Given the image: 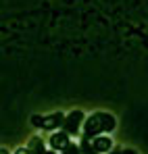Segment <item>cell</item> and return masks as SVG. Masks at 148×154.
<instances>
[{
	"label": "cell",
	"mask_w": 148,
	"mask_h": 154,
	"mask_svg": "<svg viewBox=\"0 0 148 154\" xmlns=\"http://www.w3.org/2000/svg\"><path fill=\"white\" fill-rule=\"evenodd\" d=\"M117 129V119L111 115V112H104V110H96L92 115H88L86 123H83V131H81V137H96V135H104V133H111Z\"/></svg>",
	"instance_id": "obj_1"
},
{
	"label": "cell",
	"mask_w": 148,
	"mask_h": 154,
	"mask_svg": "<svg viewBox=\"0 0 148 154\" xmlns=\"http://www.w3.org/2000/svg\"><path fill=\"white\" fill-rule=\"evenodd\" d=\"M86 112L81 108H75V110H69L67 117H65V123H63V131H67L71 137H77L81 135L83 131V123H86Z\"/></svg>",
	"instance_id": "obj_2"
},
{
	"label": "cell",
	"mask_w": 148,
	"mask_h": 154,
	"mask_svg": "<svg viewBox=\"0 0 148 154\" xmlns=\"http://www.w3.org/2000/svg\"><path fill=\"white\" fill-rule=\"evenodd\" d=\"M69 144H71V135H69L67 131H63V129L52 131V133H50V137H48L50 150H56V152H63Z\"/></svg>",
	"instance_id": "obj_3"
},
{
	"label": "cell",
	"mask_w": 148,
	"mask_h": 154,
	"mask_svg": "<svg viewBox=\"0 0 148 154\" xmlns=\"http://www.w3.org/2000/svg\"><path fill=\"white\" fill-rule=\"evenodd\" d=\"M65 112H50V115H44V123H42V131H58L63 129V123H65Z\"/></svg>",
	"instance_id": "obj_4"
},
{
	"label": "cell",
	"mask_w": 148,
	"mask_h": 154,
	"mask_svg": "<svg viewBox=\"0 0 148 154\" xmlns=\"http://www.w3.org/2000/svg\"><path fill=\"white\" fill-rule=\"evenodd\" d=\"M92 144H94V148H96L100 154H109L113 150V140H111V135H106V133L92 137Z\"/></svg>",
	"instance_id": "obj_5"
},
{
	"label": "cell",
	"mask_w": 148,
	"mask_h": 154,
	"mask_svg": "<svg viewBox=\"0 0 148 154\" xmlns=\"http://www.w3.org/2000/svg\"><path fill=\"white\" fill-rule=\"evenodd\" d=\"M27 148H29L33 154H42V152H46V142H44L40 135H33V137H29Z\"/></svg>",
	"instance_id": "obj_6"
},
{
	"label": "cell",
	"mask_w": 148,
	"mask_h": 154,
	"mask_svg": "<svg viewBox=\"0 0 148 154\" xmlns=\"http://www.w3.org/2000/svg\"><path fill=\"white\" fill-rule=\"evenodd\" d=\"M79 148H81V154H100L98 150L94 148L92 140H88V137H81V144H79Z\"/></svg>",
	"instance_id": "obj_7"
},
{
	"label": "cell",
	"mask_w": 148,
	"mask_h": 154,
	"mask_svg": "<svg viewBox=\"0 0 148 154\" xmlns=\"http://www.w3.org/2000/svg\"><path fill=\"white\" fill-rule=\"evenodd\" d=\"M61 154H81V148H79V144L71 142V144H69V146H67V148H65Z\"/></svg>",
	"instance_id": "obj_8"
},
{
	"label": "cell",
	"mask_w": 148,
	"mask_h": 154,
	"mask_svg": "<svg viewBox=\"0 0 148 154\" xmlns=\"http://www.w3.org/2000/svg\"><path fill=\"white\" fill-rule=\"evenodd\" d=\"M29 121H31V125H33V127L42 129V123H44V117H42V115H31V119H29Z\"/></svg>",
	"instance_id": "obj_9"
},
{
	"label": "cell",
	"mask_w": 148,
	"mask_h": 154,
	"mask_svg": "<svg viewBox=\"0 0 148 154\" xmlns=\"http://www.w3.org/2000/svg\"><path fill=\"white\" fill-rule=\"evenodd\" d=\"M13 154H33V152H31L27 146H21V148H17V150H15Z\"/></svg>",
	"instance_id": "obj_10"
},
{
	"label": "cell",
	"mask_w": 148,
	"mask_h": 154,
	"mask_svg": "<svg viewBox=\"0 0 148 154\" xmlns=\"http://www.w3.org/2000/svg\"><path fill=\"white\" fill-rule=\"evenodd\" d=\"M121 154H138V152H136L134 148H123V150H121Z\"/></svg>",
	"instance_id": "obj_11"
},
{
	"label": "cell",
	"mask_w": 148,
	"mask_h": 154,
	"mask_svg": "<svg viewBox=\"0 0 148 154\" xmlns=\"http://www.w3.org/2000/svg\"><path fill=\"white\" fill-rule=\"evenodd\" d=\"M42 154H56V150H46V152H42Z\"/></svg>",
	"instance_id": "obj_12"
},
{
	"label": "cell",
	"mask_w": 148,
	"mask_h": 154,
	"mask_svg": "<svg viewBox=\"0 0 148 154\" xmlns=\"http://www.w3.org/2000/svg\"><path fill=\"white\" fill-rule=\"evenodd\" d=\"M2 154H8V152H6V148H2Z\"/></svg>",
	"instance_id": "obj_13"
}]
</instances>
